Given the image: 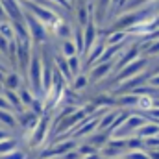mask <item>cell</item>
Segmentation results:
<instances>
[{
    "mask_svg": "<svg viewBox=\"0 0 159 159\" xmlns=\"http://www.w3.org/2000/svg\"><path fill=\"white\" fill-rule=\"evenodd\" d=\"M43 72H44V65L41 63V57L34 56L28 69V81L32 93H43Z\"/></svg>",
    "mask_w": 159,
    "mask_h": 159,
    "instance_id": "obj_1",
    "label": "cell"
},
{
    "mask_svg": "<svg viewBox=\"0 0 159 159\" xmlns=\"http://www.w3.org/2000/svg\"><path fill=\"white\" fill-rule=\"evenodd\" d=\"M146 65H148V59H146V57H139V59H135L133 63H129L128 67H124V69L119 72L117 81H119V83H124V81H128V80L139 76V74L146 69Z\"/></svg>",
    "mask_w": 159,
    "mask_h": 159,
    "instance_id": "obj_2",
    "label": "cell"
},
{
    "mask_svg": "<svg viewBox=\"0 0 159 159\" xmlns=\"http://www.w3.org/2000/svg\"><path fill=\"white\" fill-rule=\"evenodd\" d=\"M24 22H26L28 32H30V37L34 41L46 39V28H44V24L41 22L37 17H34L32 13H24Z\"/></svg>",
    "mask_w": 159,
    "mask_h": 159,
    "instance_id": "obj_3",
    "label": "cell"
},
{
    "mask_svg": "<svg viewBox=\"0 0 159 159\" xmlns=\"http://www.w3.org/2000/svg\"><path fill=\"white\" fill-rule=\"evenodd\" d=\"M22 4L30 9V13H32L34 17L39 19L43 24H52V22L56 20V13L50 11L48 7H44L43 4H32V2H28V0H22Z\"/></svg>",
    "mask_w": 159,
    "mask_h": 159,
    "instance_id": "obj_4",
    "label": "cell"
},
{
    "mask_svg": "<svg viewBox=\"0 0 159 159\" xmlns=\"http://www.w3.org/2000/svg\"><path fill=\"white\" fill-rule=\"evenodd\" d=\"M46 137H48V119L41 117L39 124H37V128L34 129V135H32V144L34 146H41Z\"/></svg>",
    "mask_w": 159,
    "mask_h": 159,
    "instance_id": "obj_5",
    "label": "cell"
},
{
    "mask_svg": "<svg viewBox=\"0 0 159 159\" xmlns=\"http://www.w3.org/2000/svg\"><path fill=\"white\" fill-rule=\"evenodd\" d=\"M157 135H159V124L157 122H146V124L135 133V137H139V139H143V141L152 139V137H157Z\"/></svg>",
    "mask_w": 159,
    "mask_h": 159,
    "instance_id": "obj_6",
    "label": "cell"
},
{
    "mask_svg": "<svg viewBox=\"0 0 159 159\" xmlns=\"http://www.w3.org/2000/svg\"><path fill=\"white\" fill-rule=\"evenodd\" d=\"M119 111H106L104 113V117L100 119V124H98V131H107L109 133V129H111V126L115 124V120L119 119Z\"/></svg>",
    "mask_w": 159,
    "mask_h": 159,
    "instance_id": "obj_7",
    "label": "cell"
},
{
    "mask_svg": "<svg viewBox=\"0 0 159 159\" xmlns=\"http://www.w3.org/2000/svg\"><path fill=\"white\" fill-rule=\"evenodd\" d=\"M106 48H107V44H104V43H96V46H93V48L89 50V57H87L89 65H93V63H94V67H96V65L100 63V59H102V56H104Z\"/></svg>",
    "mask_w": 159,
    "mask_h": 159,
    "instance_id": "obj_8",
    "label": "cell"
},
{
    "mask_svg": "<svg viewBox=\"0 0 159 159\" xmlns=\"http://www.w3.org/2000/svg\"><path fill=\"white\" fill-rule=\"evenodd\" d=\"M98 37V34H96V24L93 22V19H91V22L85 26V48H87V52L94 46V39Z\"/></svg>",
    "mask_w": 159,
    "mask_h": 159,
    "instance_id": "obj_9",
    "label": "cell"
},
{
    "mask_svg": "<svg viewBox=\"0 0 159 159\" xmlns=\"http://www.w3.org/2000/svg\"><path fill=\"white\" fill-rule=\"evenodd\" d=\"M115 67V63L111 61V63H100V65H96L93 70H91V78L93 80H102L106 74H109L111 72V69Z\"/></svg>",
    "mask_w": 159,
    "mask_h": 159,
    "instance_id": "obj_10",
    "label": "cell"
},
{
    "mask_svg": "<svg viewBox=\"0 0 159 159\" xmlns=\"http://www.w3.org/2000/svg\"><path fill=\"white\" fill-rule=\"evenodd\" d=\"M128 32L126 30H117V32H109L107 35V46H119V44H124V41L128 39Z\"/></svg>",
    "mask_w": 159,
    "mask_h": 159,
    "instance_id": "obj_11",
    "label": "cell"
},
{
    "mask_svg": "<svg viewBox=\"0 0 159 159\" xmlns=\"http://www.w3.org/2000/svg\"><path fill=\"white\" fill-rule=\"evenodd\" d=\"M56 65H57V70H59V74L65 78V81H70V80L74 78V76H72V72H70V67H69V63H67V59H65L63 56L56 57Z\"/></svg>",
    "mask_w": 159,
    "mask_h": 159,
    "instance_id": "obj_12",
    "label": "cell"
},
{
    "mask_svg": "<svg viewBox=\"0 0 159 159\" xmlns=\"http://www.w3.org/2000/svg\"><path fill=\"white\" fill-rule=\"evenodd\" d=\"M74 34V44H76V48H78V54L81 56V54H85L87 52V48H85V32L81 30V28H74L72 30Z\"/></svg>",
    "mask_w": 159,
    "mask_h": 159,
    "instance_id": "obj_13",
    "label": "cell"
},
{
    "mask_svg": "<svg viewBox=\"0 0 159 159\" xmlns=\"http://www.w3.org/2000/svg\"><path fill=\"white\" fill-rule=\"evenodd\" d=\"M154 100H156V96H148V94H143V96H139L137 109H139L141 113H148L150 109H154Z\"/></svg>",
    "mask_w": 159,
    "mask_h": 159,
    "instance_id": "obj_14",
    "label": "cell"
},
{
    "mask_svg": "<svg viewBox=\"0 0 159 159\" xmlns=\"http://www.w3.org/2000/svg\"><path fill=\"white\" fill-rule=\"evenodd\" d=\"M61 56H63L65 59H69V57H72V56H78L76 44H74L72 41H63V43H61Z\"/></svg>",
    "mask_w": 159,
    "mask_h": 159,
    "instance_id": "obj_15",
    "label": "cell"
},
{
    "mask_svg": "<svg viewBox=\"0 0 159 159\" xmlns=\"http://www.w3.org/2000/svg\"><path fill=\"white\" fill-rule=\"evenodd\" d=\"M4 87L7 89V91H19L20 89V76L19 74H9V76H6L4 80Z\"/></svg>",
    "mask_w": 159,
    "mask_h": 159,
    "instance_id": "obj_16",
    "label": "cell"
},
{
    "mask_svg": "<svg viewBox=\"0 0 159 159\" xmlns=\"http://www.w3.org/2000/svg\"><path fill=\"white\" fill-rule=\"evenodd\" d=\"M19 120L15 119V115L11 111H6V109H0V124H4L6 128H15Z\"/></svg>",
    "mask_w": 159,
    "mask_h": 159,
    "instance_id": "obj_17",
    "label": "cell"
},
{
    "mask_svg": "<svg viewBox=\"0 0 159 159\" xmlns=\"http://www.w3.org/2000/svg\"><path fill=\"white\" fill-rule=\"evenodd\" d=\"M4 96L7 98V102L11 104V107L13 109H22V102H20V96H19V93L17 91H4Z\"/></svg>",
    "mask_w": 159,
    "mask_h": 159,
    "instance_id": "obj_18",
    "label": "cell"
},
{
    "mask_svg": "<svg viewBox=\"0 0 159 159\" xmlns=\"http://www.w3.org/2000/svg\"><path fill=\"white\" fill-rule=\"evenodd\" d=\"M117 104H119L120 107H137V104H139V96L133 94V93H129V94H126V96L119 98Z\"/></svg>",
    "mask_w": 159,
    "mask_h": 159,
    "instance_id": "obj_19",
    "label": "cell"
},
{
    "mask_svg": "<svg viewBox=\"0 0 159 159\" xmlns=\"http://www.w3.org/2000/svg\"><path fill=\"white\" fill-rule=\"evenodd\" d=\"M13 32H15L13 24H9V22H0V35H2V37H6L7 41H17V34H13Z\"/></svg>",
    "mask_w": 159,
    "mask_h": 159,
    "instance_id": "obj_20",
    "label": "cell"
},
{
    "mask_svg": "<svg viewBox=\"0 0 159 159\" xmlns=\"http://www.w3.org/2000/svg\"><path fill=\"white\" fill-rule=\"evenodd\" d=\"M17 93H19V96H20V102H22V106H28V107H30V106L34 104V100H35V98H34V94H32V89L20 87Z\"/></svg>",
    "mask_w": 159,
    "mask_h": 159,
    "instance_id": "obj_21",
    "label": "cell"
},
{
    "mask_svg": "<svg viewBox=\"0 0 159 159\" xmlns=\"http://www.w3.org/2000/svg\"><path fill=\"white\" fill-rule=\"evenodd\" d=\"M17 150V141L15 139H6L0 143V156H6V154H11Z\"/></svg>",
    "mask_w": 159,
    "mask_h": 159,
    "instance_id": "obj_22",
    "label": "cell"
},
{
    "mask_svg": "<svg viewBox=\"0 0 159 159\" xmlns=\"http://www.w3.org/2000/svg\"><path fill=\"white\" fill-rule=\"evenodd\" d=\"M81 59H80V56H72V57H69L67 59V63H69V67H70V72H72V76L76 78L80 74V69H81V63H80Z\"/></svg>",
    "mask_w": 159,
    "mask_h": 159,
    "instance_id": "obj_23",
    "label": "cell"
},
{
    "mask_svg": "<svg viewBox=\"0 0 159 159\" xmlns=\"http://www.w3.org/2000/svg\"><path fill=\"white\" fill-rule=\"evenodd\" d=\"M128 148H129V152H133V150H143V148H144V141L139 139V137H129V139H128Z\"/></svg>",
    "mask_w": 159,
    "mask_h": 159,
    "instance_id": "obj_24",
    "label": "cell"
},
{
    "mask_svg": "<svg viewBox=\"0 0 159 159\" xmlns=\"http://www.w3.org/2000/svg\"><path fill=\"white\" fill-rule=\"evenodd\" d=\"M124 159H150V156L144 150H133V152L124 154Z\"/></svg>",
    "mask_w": 159,
    "mask_h": 159,
    "instance_id": "obj_25",
    "label": "cell"
},
{
    "mask_svg": "<svg viewBox=\"0 0 159 159\" xmlns=\"http://www.w3.org/2000/svg\"><path fill=\"white\" fill-rule=\"evenodd\" d=\"M30 111H32V113H35L37 117H43V113H44V106H43V102L35 98V100H34V104L30 106Z\"/></svg>",
    "mask_w": 159,
    "mask_h": 159,
    "instance_id": "obj_26",
    "label": "cell"
},
{
    "mask_svg": "<svg viewBox=\"0 0 159 159\" xmlns=\"http://www.w3.org/2000/svg\"><path fill=\"white\" fill-rule=\"evenodd\" d=\"M87 83H89V78H87V76H83V74H80V76L74 78V83H72V85H74V89H76V91H80V89H83Z\"/></svg>",
    "mask_w": 159,
    "mask_h": 159,
    "instance_id": "obj_27",
    "label": "cell"
},
{
    "mask_svg": "<svg viewBox=\"0 0 159 159\" xmlns=\"http://www.w3.org/2000/svg\"><path fill=\"white\" fill-rule=\"evenodd\" d=\"M111 2H113V0H100V2H98V9H100L98 17H100V19L106 15V11H109V7H111Z\"/></svg>",
    "mask_w": 159,
    "mask_h": 159,
    "instance_id": "obj_28",
    "label": "cell"
},
{
    "mask_svg": "<svg viewBox=\"0 0 159 159\" xmlns=\"http://www.w3.org/2000/svg\"><path fill=\"white\" fill-rule=\"evenodd\" d=\"M150 2H154V0H131L126 9H133V11H135V9H141L144 4H150Z\"/></svg>",
    "mask_w": 159,
    "mask_h": 159,
    "instance_id": "obj_29",
    "label": "cell"
},
{
    "mask_svg": "<svg viewBox=\"0 0 159 159\" xmlns=\"http://www.w3.org/2000/svg\"><path fill=\"white\" fill-rule=\"evenodd\" d=\"M70 34H74V32H70L69 24H63V22H59V26H57V35H59V37H69Z\"/></svg>",
    "mask_w": 159,
    "mask_h": 159,
    "instance_id": "obj_30",
    "label": "cell"
},
{
    "mask_svg": "<svg viewBox=\"0 0 159 159\" xmlns=\"http://www.w3.org/2000/svg\"><path fill=\"white\" fill-rule=\"evenodd\" d=\"M0 159H26V154L20 152V150H15V152H11V154L0 156Z\"/></svg>",
    "mask_w": 159,
    "mask_h": 159,
    "instance_id": "obj_31",
    "label": "cell"
},
{
    "mask_svg": "<svg viewBox=\"0 0 159 159\" xmlns=\"http://www.w3.org/2000/svg\"><path fill=\"white\" fill-rule=\"evenodd\" d=\"M9 44H11V41H7L6 37H2L0 35V52H9Z\"/></svg>",
    "mask_w": 159,
    "mask_h": 159,
    "instance_id": "obj_32",
    "label": "cell"
},
{
    "mask_svg": "<svg viewBox=\"0 0 159 159\" xmlns=\"http://www.w3.org/2000/svg\"><path fill=\"white\" fill-rule=\"evenodd\" d=\"M57 159H81V154L78 150H72V152H69V154H65V156H61Z\"/></svg>",
    "mask_w": 159,
    "mask_h": 159,
    "instance_id": "obj_33",
    "label": "cell"
},
{
    "mask_svg": "<svg viewBox=\"0 0 159 159\" xmlns=\"http://www.w3.org/2000/svg\"><path fill=\"white\" fill-rule=\"evenodd\" d=\"M0 109H6V111L13 109V107H11V104L7 102V98H6L4 94H0Z\"/></svg>",
    "mask_w": 159,
    "mask_h": 159,
    "instance_id": "obj_34",
    "label": "cell"
},
{
    "mask_svg": "<svg viewBox=\"0 0 159 159\" xmlns=\"http://www.w3.org/2000/svg\"><path fill=\"white\" fill-rule=\"evenodd\" d=\"M148 83L154 87V89H157L159 91V74H156V76H152V78L148 80Z\"/></svg>",
    "mask_w": 159,
    "mask_h": 159,
    "instance_id": "obj_35",
    "label": "cell"
},
{
    "mask_svg": "<svg viewBox=\"0 0 159 159\" xmlns=\"http://www.w3.org/2000/svg\"><path fill=\"white\" fill-rule=\"evenodd\" d=\"M148 156H150V159H159V148L150 150V152H148Z\"/></svg>",
    "mask_w": 159,
    "mask_h": 159,
    "instance_id": "obj_36",
    "label": "cell"
},
{
    "mask_svg": "<svg viewBox=\"0 0 159 159\" xmlns=\"http://www.w3.org/2000/svg\"><path fill=\"white\" fill-rule=\"evenodd\" d=\"M54 4H57V6H65V7H70V4L67 2V0H52Z\"/></svg>",
    "mask_w": 159,
    "mask_h": 159,
    "instance_id": "obj_37",
    "label": "cell"
},
{
    "mask_svg": "<svg viewBox=\"0 0 159 159\" xmlns=\"http://www.w3.org/2000/svg\"><path fill=\"white\" fill-rule=\"evenodd\" d=\"M6 139H9L7 131H6V129H0V143H2V141H6Z\"/></svg>",
    "mask_w": 159,
    "mask_h": 159,
    "instance_id": "obj_38",
    "label": "cell"
},
{
    "mask_svg": "<svg viewBox=\"0 0 159 159\" xmlns=\"http://www.w3.org/2000/svg\"><path fill=\"white\" fill-rule=\"evenodd\" d=\"M4 15H7V13H6V9H4V4L0 2V20L4 19Z\"/></svg>",
    "mask_w": 159,
    "mask_h": 159,
    "instance_id": "obj_39",
    "label": "cell"
},
{
    "mask_svg": "<svg viewBox=\"0 0 159 159\" xmlns=\"http://www.w3.org/2000/svg\"><path fill=\"white\" fill-rule=\"evenodd\" d=\"M67 2H69V4H72V2H74V0H67Z\"/></svg>",
    "mask_w": 159,
    "mask_h": 159,
    "instance_id": "obj_40",
    "label": "cell"
},
{
    "mask_svg": "<svg viewBox=\"0 0 159 159\" xmlns=\"http://www.w3.org/2000/svg\"><path fill=\"white\" fill-rule=\"evenodd\" d=\"M28 2H30V0H28Z\"/></svg>",
    "mask_w": 159,
    "mask_h": 159,
    "instance_id": "obj_41",
    "label": "cell"
}]
</instances>
